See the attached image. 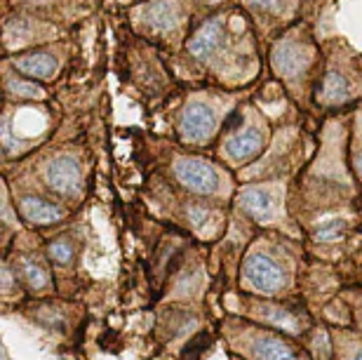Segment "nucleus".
Wrapping results in <instances>:
<instances>
[{"mask_svg": "<svg viewBox=\"0 0 362 360\" xmlns=\"http://www.w3.org/2000/svg\"><path fill=\"white\" fill-rule=\"evenodd\" d=\"M245 278H247V283L259 292H275V290H280L285 273H282L280 264L275 262L273 257L252 255L247 259V264H245Z\"/></svg>", "mask_w": 362, "mask_h": 360, "instance_id": "nucleus-1", "label": "nucleus"}, {"mask_svg": "<svg viewBox=\"0 0 362 360\" xmlns=\"http://www.w3.org/2000/svg\"><path fill=\"white\" fill-rule=\"evenodd\" d=\"M177 177L181 184L195 193H212L219 186V175L209 163L198 161V158H184L177 163Z\"/></svg>", "mask_w": 362, "mask_h": 360, "instance_id": "nucleus-2", "label": "nucleus"}, {"mask_svg": "<svg viewBox=\"0 0 362 360\" xmlns=\"http://www.w3.org/2000/svg\"><path fill=\"white\" fill-rule=\"evenodd\" d=\"M214 129V113L205 104H191L181 116V137L186 141H205Z\"/></svg>", "mask_w": 362, "mask_h": 360, "instance_id": "nucleus-3", "label": "nucleus"}, {"mask_svg": "<svg viewBox=\"0 0 362 360\" xmlns=\"http://www.w3.org/2000/svg\"><path fill=\"white\" fill-rule=\"evenodd\" d=\"M47 182L54 191L59 193H74L81 184V168L71 156H59L49 163L47 168Z\"/></svg>", "mask_w": 362, "mask_h": 360, "instance_id": "nucleus-4", "label": "nucleus"}, {"mask_svg": "<svg viewBox=\"0 0 362 360\" xmlns=\"http://www.w3.org/2000/svg\"><path fill=\"white\" fill-rule=\"evenodd\" d=\"M264 137L259 129H243V132L230 134L226 139V153L233 161H250L252 156H257L262 151Z\"/></svg>", "mask_w": 362, "mask_h": 360, "instance_id": "nucleus-5", "label": "nucleus"}, {"mask_svg": "<svg viewBox=\"0 0 362 360\" xmlns=\"http://www.w3.org/2000/svg\"><path fill=\"white\" fill-rule=\"evenodd\" d=\"M273 66L275 71L285 76L299 74L303 66H308V54L301 47H296L294 42H280L273 52Z\"/></svg>", "mask_w": 362, "mask_h": 360, "instance_id": "nucleus-6", "label": "nucleus"}, {"mask_svg": "<svg viewBox=\"0 0 362 360\" xmlns=\"http://www.w3.org/2000/svg\"><path fill=\"white\" fill-rule=\"evenodd\" d=\"M240 205L245 212H250L252 217L259 219V221H269L273 219V212H275V203H273V196L269 191H262V189H245L240 193Z\"/></svg>", "mask_w": 362, "mask_h": 360, "instance_id": "nucleus-7", "label": "nucleus"}, {"mask_svg": "<svg viewBox=\"0 0 362 360\" xmlns=\"http://www.w3.org/2000/svg\"><path fill=\"white\" fill-rule=\"evenodd\" d=\"M19 207L31 224H54V221H59L64 217V212L57 205L47 203V200H42V198H33V196L21 200Z\"/></svg>", "mask_w": 362, "mask_h": 360, "instance_id": "nucleus-8", "label": "nucleus"}, {"mask_svg": "<svg viewBox=\"0 0 362 360\" xmlns=\"http://www.w3.org/2000/svg\"><path fill=\"white\" fill-rule=\"evenodd\" d=\"M219 45H221V24L219 21H207V24L188 40V52L195 57H207Z\"/></svg>", "mask_w": 362, "mask_h": 360, "instance_id": "nucleus-9", "label": "nucleus"}, {"mask_svg": "<svg viewBox=\"0 0 362 360\" xmlns=\"http://www.w3.org/2000/svg\"><path fill=\"white\" fill-rule=\"evenodd\" d=\"M255 358L257 360H299L294 349H289L285 342L278 339V337H262V339L255 342Z\"/></svg>", "mask_w": 362, "mask_h": 360, "instance_id": "nucleus-10", "label": "nucleus"}, {"mask_svg": "<svg viewBox=\"0 0 362 360\" xmlns=\"http://www.w3.org/2000/svg\"><path fill=\"white\" fill-rule=\"evenodd\" d=\"M17 69L21 74H28L33 78H49L57 71V59L52 54H31L24 57V59H17Z\"/></svg>", "mask_w": 362, "mask_h": 360, "instance_id": "nucleus-11", "label": "nucleus"}, {"mask_svg": "<svg viewBox=\"0 0 362 360\" xmlns=\"http://www.w3.org/2000/svg\"><path fill=\"white\" fill-rule=\"evenodd\" d=\"M320 97H322V102H327V104L344 102V99L349 97V83L344 81V76L332 71V74H327V78H325Z\"/></svg>", "mask_w": 362, "mask_h": 360, "instance_id": "nucleus-12", "label": "nucleus"}, {"mask_svg": "<svg viewBox=\"0 0 362 360\" xmlns=\"http://www.w3.org/2000/svg\"><path fill=\"white\" fill-rule=\"evenodd\" d=\"M21 276H24L33 287L47 285V271L42 269L38 262H31V259H24V262H21Z\"/></svg>", "mask_w": 362, "mask_h": 360, "instance_id": "nucleus-13", "label": "nucleus"}, {"mask_svg": "<svg viewBox=\"0 0 362 360\" xmlns=\"http://www.w3.org/2000/svg\"><path fill=\"white\" fill-rule=\"evenodd\" d=\"M148 21H151V26H156V28H170V26H175V12H172L170 5L158 3L151 7Z\"/></svg>", "mask_w": 362, "mask_h": 360, "instance_id": "nucleus-14", "label": "nucleus"}, {"mask_svg": "<svg viewBox=\"0 0 362 360\" xmlns=\"http://www.w3.org/2000/svg\"><path fill=\"white\" fill-rule=\"evenodd\" d=\"M344 228H346V221H339V219L325 221V224L317 228L315 238L317 240H337V238H341Z\"/></svg>", "mask_w": 362, "mask_h": 360, "instance_id": "nucleus-15", "label": "nucleus"}, {"mask_svg": "<svg viewBox=\"0 0 362 360\" xmlns=\"http://www.w3.org/2000/svg\"><path fill=\"white\" fill-rule=\"evenodd\" d=\"M264 313H266V320L275 323V325H282L285 330H296V323L289 313L280 311V308H273V306H264Z\"/></svg>", "mask_w": 362, "mask_h": 360, "instance_id": "nucleus-16", "label": "nucleus"}, {"mask_svg": "<svg viewBox=\"0 0 362 360\" xmlns=\"http://www.w3.org/2000/svg\"><path fill=\"white\" fill-rule=\"evenodd\" d=\"M49 257L59 264H66L69 259L74 257V248H71V243L66 240H54V243H49Z\"/></svg>", "mask_w": 362, "mask_h": 360, "instance_id": "nucleus-17", "label": "nucleus"}, {"mask_svg": "<svg viewBox=\"0 0 362 360\" xmlns=\"http://www.w3.org/2000/svg\"><path fill=\"white\" fill-rule=\"evenodd\" d=\"M10 88H14V92H19V95H26V97H38L40 92L35 85H28V83H10Z\"/></svg>", "mask_w": 362, "mask_h": 360, "instance_id": "nucleus-18", "label": "nucleus"}, {"mask_svg": "<svg viewBox=\"0 0 362 360\" xmlns=\"http://www.w3.org/2000/svg\"><path fill=\"white\" fill-rule=\"evenodd\" d=\"M252 3L264 7V10H278V0H252Z\"/></svg>", "mask_w": 362, "mask_h": 360, "instance_id": "nucleus-19", "label": "nucleus"}, {"mask_svg": "<svg viewBox=\"0 0 362 360\" xmlns=\"http://www.w3.org/2000/svg\"><path fill=\"white\" fill-rule=\"evenodd\" d=\"M358 172H360V177H362V153L358 156Z\"/></svg>", "mask_w": 362, "mask_h": 360, "instance_id": "nucleus-20", "label": "nucleus"}, {"mask_svg": "<svg viewBox=\"0 0 362 360\" xmlns=\"http://www.w3.org/2000/svg\"><path fill=\"white\" fill-rule=\"evenodd\" d=\"M353 360H362V347L356 351V358H353Z\"/></svg>", "mask_w": 362, "mask_h": 360, "instance_id": "nucleus-21", "label": "nucleus"}, {"mask_svg": "<svg viewBox=\"0 0 362 360\" xmlns=\"http://www.w3.org/2000/svg\"><path fill=\"white\" fill-rule=\"evenodd\" d=\"M209 3H216V0H209Z\"/></svg>", "mask_w": 362, "mask_h": 360, "instance_id": "nucleus-22", "label": "nucleus"}]
</instances>
